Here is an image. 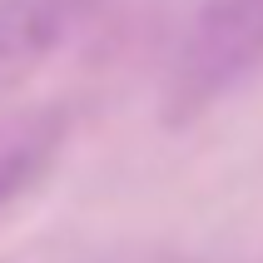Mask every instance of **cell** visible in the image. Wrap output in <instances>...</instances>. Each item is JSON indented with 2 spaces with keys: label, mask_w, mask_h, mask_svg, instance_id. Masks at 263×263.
<instances>
[{
  "label": "cell",
  "mask_w": 263,
  "mask_h": 263,
  "mask_svg": "<svg viewBox=\"0 0 263 263\" xmlns=\"http://www.w3.org/2000/svg\"><path fill=\"white\" fill-rule=\"evenodd\" d=\"M85 10L89 0H0V95L40 70Z\"/></svg>",
  "instance_id": "cell-2"
},
{
  "label": "cell",
  "mask_w": 263,
  "mask_h": 263,
  "mask_svg": "<svg viewBox=\"0 0 263 263\" xmlns=\"http://www.w3.org/2000/svg\"><path fill=\"white\" fill-rule=\"evenodd\" d=\"M263 70V0H199L159 89V119L184 129Z\"/></svg>",
  "instance_id": "cell-1"
},
{
  "label": "cell",
  "mask_w": 263,
  "mask_h": 263,
  "mask_svg": "<svg viewBox=\"0 0 263 263\" xmlns=\"http://www.w3.org/2000/svg\"><path fill=\"white\" fill-rule=\"evenodd\" d=\"M60 134H65V119L60 115L25 119V124H15V129L0 134V209L45 174L50 154L60 149Z\"/></svg>",
  "instance_id": "cell-3"
}]
</instances>
